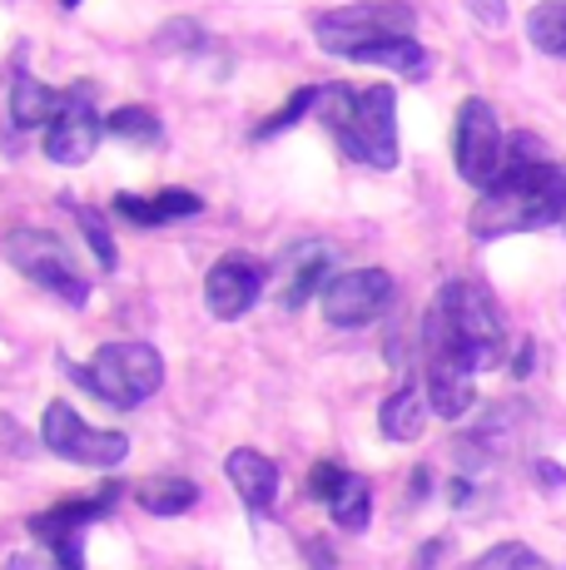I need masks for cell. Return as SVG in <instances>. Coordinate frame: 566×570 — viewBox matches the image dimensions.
<instances>
[{"mask_svg":"<svg viewBox=\"0 0 566 570\" xmlns=\"http://www.w3.org/2000/svg\"><path fill=\"white\" fill-rule=\"evenodd\" d=\"M159 50H169V46H199V30H194V20H169V30L155 40Z\"/></svg>","mask_w":566,"mask_h":570,"instance_id":"31","label":"cell"},{"mask_svg":"<svg viewBox=\"0 0 566 570\" xmlns=\"http://www.w3.org/2000/svg\"><path fill=\"white\" fill-rule=\"evenodd\" d=\"M527 40L547 55H562L566 60V0H547L527 16Z\"/></svg>","mask_w":566,"mask_h":570,"instance_id":"21","label":"cell"},{"mask_svg":"<svg viewBox=\"0 0 566 570\" xmlns=\"http://www.w3.org/2000/svg\"><path fill=\"white\" fill-rule=\"evenodd\" d=\"M65 105H70V90H50V85L30 80V75H16V85H10V119L20 129H36V125L50 129Z\"/></svg>","mask_w":566,"mask_h":570,"instance_id":"15","label":"cell"},{"mask_svg":"<svg viewBox=\"0 0 566 570\" xmlns=\"http://www.w3.org/2000/svg\"><path fill=\"white\" fill-rule=\"evenodd\" d=\"M224 471H228V487L238 491V501H244L248 511H274L279 466L269 462L264 452H254V446H234V452L224 456Z\"/></svg>","mask_w":566,"mask_h":570,"instance_id":"14","label":"cell"},{"mask_svg":"<svg viewBox=\"0 0 566 570\" xmlns=\"http://www.w3.org/2000/svg\"><path fill=\"white\" fill-rule=\"evenodd\" d=\"M329 517H333V525H343V531H368V521H373V487L348 471L339 497L329 501Z\"/></svg>","mask_w":566,"mask_h":570,"instance_id":"20","label":"cell"},{"mask_svg":"<svg viewBox=\"0 0 566 570\" xmlns=\"http://www.w3.org/2000/svg\"><path fill=\"white\" fill-rule=\"evenodd\" d=\"M6 258L16 263L30 283H40V288L56 293L60 303H70V308H85V298H90V283L75 268V254L56 234H46V228H16V234L6 238Z\"/></svg>","mask_w":566,"mask_h":570,"instance_id":"6","label":"cell"},{"mask_svg":"<svg viewBox=\"0 0 566 570\" xmlns=\"http://www.w3.org/2000/svg\"><path fill=\"white\" fill-rule=\"evenodd\" d=\"M264 283H269L264 263H258L254 254H238L234 248V254H224L209 268V278H204V303H209V313L219 317V323H234V317H244L258 303Z\"/></svg>","mask_w":566,"mask_h":570,"instance_id":"10","label":"cell"},{"mask_svg":"<svg viewBox=\"0 0 566 570\" xmlns=\"http://www.w3.org/2000/svg\"><path fill=\"white\" fill-rule=\"evenodd\" d=\"M65 367H70V377L85 392H95V397L119 412L149 402L159 392V382H165V357L149 343H105L85 367L80 363H65Z\"/></svg>","mask_w":566,"mask_h":570,"instance_id":"4","label":"cell"},{"mask_svg":"<svg viewBox=\"0 0 566 570\" xmlns=\"http://www.w3.org/2000/svg\"><path fill=\"white\" fill-rule=\"evenodd\" d=\"M477 402V387H472V372L467 367H452V363H428V407L438 416H467V407Z\"/></svg>","mask_w":566,"mask_h":570,"instance_id":"16","label":"cell"},{"mask_svg":"<svg viewBox=\"0 0 566 570\" xmlns=\"http://www.w3.org/2000/svg\"><path fill=\"white\" fill-rule=\"evenodd\" d=\"M40 442H46L56 456H65V462L100 466V471H115L129 456V436L125 432H100V426L85 422L70 402H50V407H46Z\"/></svg>","mask_w":566,"mask_h":570,"instance_id":"8","label":"cell"},{"mask_svg":"<svg viewBox=\"0 0 566 570\" xmlns=\"http://www.w3.org/2000/svg\"><path fill=\"white\" fill-rule=\"evenodd\" d=\"M343 481H348V471H343V466L319 462V466H313V476H309V497H313V501H333V497H339Z\"/></svg>","mask_w":566,"mask_h":570,"instance_id":"29","label":"cell"},{"mask_svg":"<svg viewBox=\"0 0 566 570\" xmlns=\"http://www.w3.org/2000/svg\"><path fill=\"white\" fill-rule=\"evenodd\" d=\"M135 497L149 517H184V511L199 501V487H194L189 476H149L135 487Z\"/></svg>","mask_w":566,"mask_h":570,"instance_id":"18","label":"cell"},{"mask_svg":"<svg viewBox=\"0 0 566 570\" xmlns=\"http://www.w3.org/2000/svg\"><path fill=\"white\" fill-rule=\"evenodd\" d=\"M60 6H80V0H60Z\"/></svg>","mask_w":566,"mask_h":570,"instance_id":"37","label":"cell"},{"mask_svg":"<svg viewBox=\"0 0 566 570\" xmlns=\"http://www.w3.org/2000/svg\"><path fill=\"white\" fill-rule=\"evenodd\" d=\"M115 497H119V487H105V491H95V497H70V501H60V507H50V511H40V517H30V535H36V541L60 546L65 535H80V525L110 517Z\"/></svg>","mask_w":566,"mask_h":570,"instance_id":"13","label":"cell"},{"mask_svg":"<svg viewBox=\"0 0 566 570\" xmlns=\"http://www.w3.org/2000/svg\"><path fill=\"white\" fill-rule=\"evenodd\" d=\"M6 570H46V566H40V561H30V556H10Z\"/></svg>","mask_w":566,"mask_h":570,"instance_id":"35","label":"cell"},{"mask_svg":"<svg viewBox=\"0 0 566 570\" xmlns=\"http://www.w3.org/2000/svg\"><path fill=\"white\" fill-rule=\"evenodd\" d=\"M313 115L329 125L348 159L368 169H398V95L393 85H319Z\"/></svg>","mask_w":566,"mask_h":570,"instance_id":"2","label":"cell"},{"mask_svg":"<svg viewBox=\"0 0 566 570\" xmlns=\"http://www.w3.org/2000/svg\"><path fill=\"white\" fill-rule=\"evenodd\" d=\"M452 155H457V174L477 189H492L497 179L507 174V139L497 129V115L487 100H462L457 109V139H452Z\"/></svg>","mask_w":566,"mask_h":570,"instance_id":"7","label":"cell"},{"mask_svg":"<svg viewBox=\"0 0 566 570\" xmlns=\"http://www.w3.org/2000/svg\"><path fill=\"white\" fill-rule=\"evenodd\" d=\"M462 570H552L547 561H541L531 546H521V541H502V546H492L487 556H477L472 566H462Z\"/></svg>","mask_w":566,"mask_h":570,"instance_id":"23","label":"cell"},{"mask_svg":"<svg viewBox=\"0 0 566 570\" xmlns=\"http://www.w3.org/2000/svg\"><path fill=\"white\" fill-rule=\"evenodd\" d=\"M105 135L135 139V145H159V139H165V129H159V119L149 115L145 105H119V109L105 115Z\"/></svg>","mask_w":566,"mask_h":570,"instance_id":"22","label":"cell"},{"mask_svg":"<svg viewBox=\"0 0 566 570\" xmlns=\"http://www.w3.org/2000/svg\"><path fill=\"white\" fill-rule=\"evenodd\" d=\"M537 476H541V481H547V487H557V481H562V471H557V466H547V462H541V466H537Z\"/></svg>","mask_w":566,"mask_h":570,"instance_id":"36","label":"cell"},{"mask_svg":"<svg viewBox=\"0 0 566 570\" xmlns=\"http://www.w3.org/2000/svg\"><path fill=\"white\" fill-rule=\"evenodd\" d=\"M313 105H319V85H313V90H299V95H293V100H289V105H283V109H279V115H274V119H264V125H258V129H254V139H269V135H279V129H289V125H293V119L313 115Z\"/></svg>","mask_w":566,"mask_h":570,"instance_id":"25","label":"cell"},{"mask_svg":"<svg viewBox=\"0 0 566 570\" xmlns=\"http://www.w3.org/2000/svg\"><path fill=\"white\" fill-rule=\"evenodd\" d=\"M412 36V10L402 0H363V6L323 10L313 20V40L329 55L358 60L363 50L383 46V40H408Z\"/></svg>","mask_w":566,"mask_h":570,"instance_id":"5","label":"cell"},{"mask_svg":"<svg viewBox=\"0 0 566 570\" xmlns=\"http://www.w3.org/2000/svg\"><path fill=\"white\" fill-rule=\"evenodd\" d=\"M422 353L428 363H452L467 372H487L507 363V323L492 293L472 278H452L438 288L422 317Z\"/></svg>","mask_w":566,"mask_h":570,"instance_id":"1","label":"cell"},{"mask_svg":"<svg viewBox=\"0 0 566 570\" xmlns=\"http://www.w3.org/2000/svg\"><path fill=\"white\" fill-rule=\"evenodd\" d=\"M442 551H448V541L438 535V541H428V546L418 551V561H412V570H432V566H438V556H442Z\"/></svg>","mask_w":566,"mask_h":570,"instance_id":"32","label":"cell"},{"mask_svg":"<svg viewBox=\"0 0 566 570\" xmlns=\"http://www.w3.org/2000/svg\"><path fill=\"white\" fill-rule=\"evenodd\" d=\"M393 308L388 268H348L323 288V317L333 327H368Z\"/></svg>","mask_w":566,"mask_h":570,"instance_id":"9","label":"cell"},{"mask_svg":"<svg viewBox=\"0 0 566 570\" xmlns=\"http://www.w3.org/2000/svg\"><path fill=\"white\" fill-rule=\"evenodd\" d=\"M358 65H378V70H388V75H402V80H428V70H432V55L418 46V40H383V46H373V50H363L358 55Z\"/></svg>","mask_w":566,"mask_h":570,"instance_id":"19","label":"cell"},{"mask_svg":"<svg viewBox=\"0 0 566 570\" xmlns=\"http://www.w3.org/2000/svg\"><path fill=\"white\" fill-rule=\"evenodd\" d=\"M339 263V248L333 244H293L289 254L274 263V288H279V308H303L313 293L323 288V278Z\"/></svg>","mask_w":566,"mask_h":570,"instance_id":"12","label":"cell"},{"mask_svg":"<svg viewBox=\"0 0 566 570\" xmlns=\"http://www.w3.org/2000/svg\"><path fill=\"white\" fill-rule=\"evenodd\" d=\"M309 556H313V566H319V570H333V556H329V546L309 541Z\"/></svg>","mask_w":566,"mask_h":570,"instance_id":"34","label":"cell"},{"mask_svg":"<svg viewBox=\"0 0 566 570\" xmlns=\"http://www.w3.org/2000/svg\"><path fill=\"white\" fill-rule=\"evenodd\" d=\"M105 115L90 105V85L70 90V105L60 109V119L46 129V159L50 164H85L100 149Z\"/></svg>","mask_w":566,"mask_h":570,"instance_id":"11","label":"cell"},{"mask_svg":"<svg viewBox=\"0 0 566 570\" xmlns=\"http://www.w3.org/2000/svg\"><path fill=\"white\" fill-rule=\"evenodd\" d=\"M115 214L129 218V224H139V228H159V224H165V218H159V204L155 199H135V194H119Z\"/></svg>","mask_w":566,"mask_h":570,"instance_id":"27","label":"cell"},{"mask_svg":"<svg viewBox=\"0 0 566 570\" xmlns=\"http://www.w3.org/2000/svg\"><path fill=\"white\" fill-rule=\"evenodd\" d=\"M155 204H159V218H165V224H174V218H194L204 208V199L189 189H165Z\"/></svg>","mask_w":566,"mask_h":570,"instance_id":"28","label":"cell"},{"mask_svg":"<svg viewBox=\"0 0 566 570\" xmlns=\"http://www.w3.org/2000/svg\"><path fill=\"white\" fill-rule=\"evenodd\" d=\"M511 372H517V377H527V372H531V343L517 347V357H511Z\"/></svg>","mask_w":566,"mask_h":570,"instance_id":"33","label":"cell"},{"mask_svg":"<svg viewBox=\"0 0 566 570\" xmlns=\"http://www.w3.org/2000/svg\"><path fill=\"white\" fill-rule=\"evenodd\" d=\"M472 238L537 234V228L566 224V169L562 164H531L511 169L472 208Z\"/></svg>","mask_w":566,"mask_h":570,"instance_id":"3","label":"cell"},{"mask_svg":"<svg viewBox=\"0 0 566 570\" xmlns=\"http://www.w3.org/2000/svg\"><path fill=\"white\" fill-rule=\"evenodd\" d=\"M65 208H70L75 218H80V234L90 238V248H95V258L105 263V268H115L119 263V248H115V238H110V228H105V214H95V208H85V204H70L65 199Z\"/></svg>","mask_w":566,"mask_h":570,"instance_id":"24","label":"cell"},{"mask_svg":"<svg viewBox=\"0 0 566 570\" xmlns=\"http://www.w3.org/2000/svg\"><path fill=\"white\" fill-rule=\"evenodd\" d=\"M378 426H383L388 442H418L422 426H428V402H422L418 387H398L393 397L378 412Z\"/></svg>","mask_w":566,"mask_h":570,"instance_id":"17","label":"cell"},{"mask_svg":"<svg viewBox=\"0 0 566 570\" xmlns=\"http://www.w3.org/2000/svg\"><path fill=\"white\" fill-rule=\"evenodd\" d=\"M467 10H472L477 26H487V30L507 26V0H467Z\"/></svg>","mask_w":566,"mask_h":570,"instance_id":"30","label":"cell"},{"mask_svg":"<svg viewBox=\"0 0 566 570\" xmlns=\"http://www.w3.org/2000/svg\"><path fill=\"white\" fill-rule=\"evenodd\" d=\"M531 164H547V155H541V139L527 135V129H517V135L507 139V174L511 169H531Z\"/></svg>","mask_w":566,"mask_h":570,"instance_id":"26","label":"cell"}]
</instances>
